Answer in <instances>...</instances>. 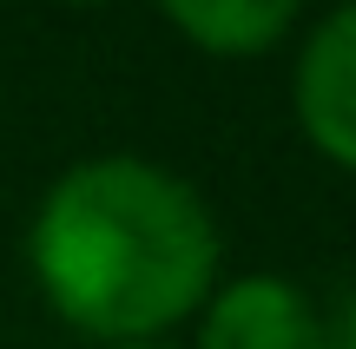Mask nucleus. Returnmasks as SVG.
Here are the masks:
<instances>
[{
  "label": "nucleus",
  "mask_w": 356,
  "mask_h": 349,
  "mask_svg": "<svg viewBox=\"0 0 356 349\" xmlns=\"http://www.w3.org/2000/svg\"><path fill=\"white\" fill-rule=\"evenodd\" d=\"M323 316V349H356V284H343L330 303H317Z\"/></svg>",
  "instance_id": "5"
},
{
  "label": "nucleus",
  "mask_w": 356,
  "mask_h": 349,
  "mask_svg": "<svg viewBox=\"0 0 356 349\" xmlns=\"http://www.w3.org/2000/svg\"><path fill=\"white\" fill-rule=\"evenodd\" d=\"M26 271L66 330L152 343L198 316L225 277V231L191 178L139 152H92L40 191Z\"/></svg>",
  "instance_id": "1"
},
{
  "label": "nucleus",
  "mask_w": 356,
  "mask_h": 349,
  "mask_svg": "<svg viewBox=\"0 0 356 349\" xmlns=\"http://www.w3.org/2000/svg\"><path fill=\"white\" fill-rule=\"evenodd\" d=\"M66 7H106V0H66Z\"/></svg>",
  "instance_id": "7"
},
{
  "label": "nucleus",
  "mask_w": 356,
  "mask_h": 349,
  "mask_svg": "<svg viewBox=\"0 0 356 349\" xmlns=\"http://www.w3.org/2000/svg\"><path fill=\"white\" fill-rule=\"evenodd\" d=\"M106 349H185V343H172V337H152V343H106Z\"/></svg>",
  "instance_id": "6"
},
{
  "label": "nucleus",
  "mask_w": 356,
  "mask_h": 349,
  "mask_svg": "<svg viewBox=\"0 0 356 349\" xmlns=\"http://www.w3.org/2000/svg\"><path fill=\"white\" fill-rule=\"evenodd\" d=\"M291 112L310 152L356 171V0L330 7L291 60Z\"/></svg>",
  "instance_id": "3"
},
{
  "label": "nucleus",
  "mask_w": 356,
  "mask_h": 349,
  "mask_svg": "<svg viewBox=\"0 0 356 349\" xmlns=\"http://www.w3.org/2000/svg\"><path fill=\"white\" fill-rule=\"evenodd\" d=\"M304 0H159V13L218 60H257L297 26Z\"/></svg>",
  "instance_id": "4"
},
{
  "label": "nucleus",
  "mask_w": 356,
  "mask_h": 349,
  "mask_svg": "<svg viewBox=\"0 0 356 349\" xmlns=\"http://www.w3.org/2000/svg\"><path fill=\"white\" fill-rule=\"evenodd\" d=\"M185 349H323V316L297 277L238 271L198 303Z\"/></svg>",
  "instance_id": "2"
}]
</instances>
